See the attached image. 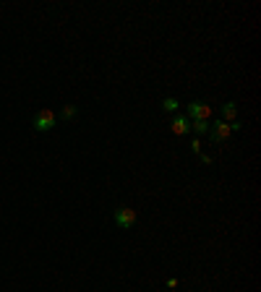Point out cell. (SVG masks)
<instances>
[{
  "instance_id": "ba28073f",
  "label": "cell",
  "mask_w": 261,
  "mask_h": 292,
  "mask_svg": "<svg viewBox=\"0 0 261 292\" xmlns=\"http://www.w3.org/2000/svg\"><path fill=\"white\" fill-rule=\"evenodd\" d=\"M178 107H180V102H178L175 97H167L165 102H162V110H165V113H178Z\"/></svg>"
},
{
  "instance_id": "277c9868",
  "label": "cell",
  "mask_w": 261,
  "mask_h": 292,
  "mask_svg": "<svg viewBox=\"0 0 261 292\" xmlns=\"http://www.w3.org/2000/svg\"><path fill=\"white\" fill-rule=\"evenodd\" d=\"M209 115H212V107L198 102V99L188 105V120H209Z\"/></svg>"
},
{
  "instance_id": "6da1fadb",
  "label": "cell",
  "mask_w": 261,
  "mask_h": 292,
  "mask_svg": "<svg viewBox=\"0 0 261 292\" xmlns=\"http://www.w3.org/2000/svg\"><path fill=\"white\" fill-rule=\"evenodd\" d=\"M32 125H34V130H39V133H47V130H53V128L58 125V115H55L50 107H42V110L34 115Z\"/></svg>"
},
{
  "instance_id": "52a82bcc",
  "label": "cell",
  "mask_w": 261,
  "mask_h": 292,
  "mask_svg": "<svg viewBox=\"0 0 261 292\" xmlns=\"http://www.w3.org/2000/svg\"><path fill=\"white\" fill-rule=\"evenodd\" d=\"M209 120H194V123H191V130H194V133H198V136H204V133H209Z\"/></svg>"
},
{
  "instance_id": "5b68a950",
  "label": "cell",
  "mask_w": 261,
  "mask_h": 292,
  "mask_svg": "<svg viewBox=\"0 0 261 292\" xmlns=\"http://www.w3.org/2000/svg\"><path fill=\"white\" fill-rule=\"evenodd\" d=\"M188 130H191V120L183 117V115H175L173 117V133L175 136H186Z\"/></svg>"
},
{
  "instance_id": "7a4b0ae2",
  "label": "cell",
  "mask_w": 261,
  "mask_h": 292,
  "mask_svg": "<svg viewBox=\"0 0 261 292\" xmlns=\"http://www.w3.org/2000/svg\"><path fill=\"white\" fill-rule=\"evenodd\" d=\"M113 219H115V225H118L120 230H128V227L136 225L138 214H136V209H130V206H118L115 214H113Z\"/></svg>"
},
{
  "instance_id": "3957f363",
  "label": "cell",
  "mask_w": 261,
  "mask_h": 292,
  "mask_svg": "<svg viewBox=\"0 0 261 292\" xmlns=\"http://www.w3.org/2000/svg\"><path fill=\"white\" fill-rule=\"evenodd\" d=\"M209 136H212V141H217V144L227 141L230 136H233L230 123H225V120H217V123H212V125H209Z\"/></svg>"
},
{
  "instance_id": "8992f818",
  "label": "cell",
  "mask_w": 261,
  "mask_h": 292,
  "mask_svg": "<svg viewBox=\"0 0 261 292\" xmlns=\"http://www.w3.org/2000/svg\"><path fill=\"white\" fill-rule=\"evenodd\" d=\"M222 120H225V123H235V120H238V105L235 102L222 105Z\"/></svg>"
},
{
  "instance_id": "30bf717a",
  "label": "cell",
  "mask_w": 261,
  "mask_h": 292,
  "mask_svg": "<svg viewBox=\"0 0 261 292\" xmlns=\"http://www.w3.org/2000/svg\"><path fill=\"white\" fill-rule=\"evenodd\" d=\"M191 149H194V152H196V154H201V141H198V138H196V141H194V144H191Z\"/></svg>"
},
{
  "instance_id": "9c48e42d",
  "label": "cell",
  "mask_w": 261,
  "mask_h": 292,
  "mask_svg": "<svg viewBox=\"0 0 261 292\" xmlns=\"http://www.w3.org/2000/svg\"><path fill=\"white\" fill-rule=\"evenodd\" d=\"M60 115H63V120H71V117H76V105H65Z\"/></svg>"
}]
</instances>
